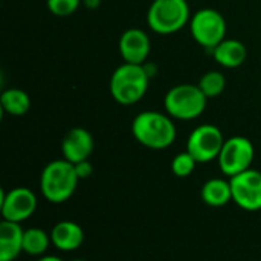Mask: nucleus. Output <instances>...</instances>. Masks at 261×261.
I'll return each instance as SVG.
<instances>
[{
	"label": "nucleus",
	"instance_id": "6ab92c4d",
	"mask_svg": "<svg viewBox=\"0 0 261 261\" xmlns=\"http://www.w3.org/2000/svg\"><path fill=\"white\" fill-rule=\"evenodd\" d=\"M197 86L200 87V90L203 92V95L208 99L216 98L223 93V90L226 87V78L220 70H210L200 76Z\"/></svg>",
	"mask_w": 261,
	"mask_h": 261
},
{
	"label": "nucleus",
	"instance_id": "0eeeda50",
	"mask_svg": "<svg viewBox=\"0 0 261 261\" xmlns=\"http://www.w3.org/2000/svg\"><path fill=\"white\" fill-rule=\"evenodd\" d=\"M255 158L254 144L245 136H232L225 141L219 154L220 171L229 179L249 170Z\"/></svg>",
	"mask_w": 261,
	"mask_h": 261
},
{
	"label": "nucleus",
	"instance_id": "9b49d317",
	"mask_svg": "<svg viewBox=\"0 0 261 261\" xmlns=\"http://www.w3.org/2000/svg\"><path fill=\"white\" fill-rule=\"evenodd\" d=\"M118 49L124 63L144 64L150 55L151 41L145 31L139 28H130L121 34Z\"/></svg>",
	"mask_w": 261,
	"mask_h": 261
},
{
	"label": "nucleus",
	"instance_id": "39448f33",
	"mask_svg": "<svg viewBox=\"0 0 261 261\" xmlns=\"http://www.w3.org/2000/svg\"><path fill=\"white\" fill-rule=\"evenodd\" d=\"M191 15L187 0H153L147 11V23L153 32L170 35L187 26Z\"/></svg>",
	"mask_w": 261,
	"mask_h": 261
},
{
	"label": "nucleus",
	"instance_id": "2eb2a0df",
	"mask_svg": "<svg viewBox=\"0 0 261 261\" xmlns=\"http://www.w3.org/2000/svg\"><path fill=\"white\" fill-rule=\"evenodd\" d=\"M211 52H213L214 61L226 69L240 67L246 61V57H248V49L245 43H242L237 38H225Z\"/></svg>",
	"mask_w": 261,
	"mask_h": 261
},
{
	"label": "nucleus",
	"instance_id": "f257e3e1",
	"mask_svg": "<svg viewBox=\"0 0 261 261\" xmlns=\"http://www.w3.org/2000/svg\"><path fill=\"white\" fill-rule=\"evenodd\" d=\"M132 135L141 145L150 150H165L174 144L177 130L168 113L147 110L135 116Z\"/></svg>",
	"mask_w": 261,
	"mask_h": 261
},
{
	"label": "nucleus",
	"instance_id": "7ed1b4c3",
	"mask_svg": "<svg viewBox=\"0 0 261 261\" xmlns=\"http://www.w3.org/2000/svg\"><path fill=\"white\" fill-rule=\"evenodd\" d=\"M78 182L80 179L76 176L75 165L63 158L49 162L43 168L40 176V190L47 202L58 205L73 196Z\"/></svg>",
	"mask_w": 261,
	"mask_h": 261
},
{
	"label": "nucleus",
	"instance_id": "4be33fe9",
	"mask_svg": "<svg viewBox=\"0 0 261 261\" xmlns=\"http://www.w3.org/2000/svg\"><path fill=\"white\" fill-rule=\"evenodd\" d=\"M75 165V171H76V176L80 180H84V179H89L92 174H93V165L87 161H81L78 164H73Z\"/></svg>",
	"mask_w": 261,
	"mask_h": 261
},
{
	"label": "nucleus",
	"instance_id": "aec40b11",
	"mask_svg": "<svg viewBox=\"0 0 261 261\" xmlns=\"http://www.w3.org/2000/svg\"><path fill=\"white\" fill-rule=\"evenodd\" d=\"M196 165H197V161L188 151H182L173 158L171 171L177 177H188L196 170Z\"/></svg>",
	"mask_w": 261,
	"mask_h": 261
},
{
	"label": "nucleus",
	"instance_id": "412c9836",
	"mask_svg": "<svg viewBox=\"0 0 261 261\" xmlns=\"http://www.w3.org/2000/svg\"><path fill=\"white\" fill-rule=\"evenodd\" d=\"M46 6L57 17H69L78 11L81 0H46Z\"/></svg>",
	"mask_w": 261,
	"mask_h": 261
},
{
	"label": "nucleus",
	"instance_id": "b1692460",
	"mask_svg": "<svg viewBox=\"0 0 261 261\" xmlns=\"http://www.w3.org/2000/svg\"><path fill=\"white\" fill-rule=\"evenodd\" d=\"M37 261H63L60 257H57V255H43V257H40Z\"/></svg>",
	"mask_w": 261,
	"mask_h": 261
},
{
	"label": "nucleus",
	"instance_id": "1a4fd4ad",
	"mask_svg": "<svg viewBox=\"0 0 261 261\" xmlns=\"http://www.w3.org/2000/svg\"><path fill=\"white\" fill-rule=\"evenodd\" d=\"M37 205L38 202L35 193L26 187L12 188L8 193L2 191L0 211L3 220L21 225L24 220L32 217L37 210Z\"/></svg>",
	"mask_w": 261,
	"mask_h": 261
},
{
	"label": "nucleus",
	"instance_id": "bb28decb",
	"mask_svg": "<svg viewBox=\"0 0 261 261\" xmlns=\"http://www.w3.org/2000/svg\"><path fill=\"white\" fill-rule=\"evenodd\" d=\"M14 261H15V260H14Z\"/></svg>",
	"mask_w": 261,
	"mask_h": 261
},
{
	"label": "nucleus",
	"instance_id": "4468645a",
	"mask_svg": "<svg viewBox=\"0 0 261 261\" xmlns=\"http://www.w3.org/2000/svg\"><path fill=\"white\" fill-rule=\"evenodd\" d=\"M52 245L64 252H70L78 249L84 242V231L83 228L70 220L58 222L50 231Z\"/></svg>",
	"mask_w": 261,
	"mask_h": 261
},
{
	"label": "nucleus",
	"instance_id": "5701e85b",
	"mask_svg": "<svg viewBox=\"0 0 261 261\" xmlns=\"http://www.w3.org/2000/svg\"><path fill=\"white\" fill-rule=\"evenodd\" d=\"M81 5H83L86 9H90V11H93V9L99 8V5H101V0H81Z\"/></svg>",
	"mask_w": 261,
	"mask_h": 261
},
{
	"label": "nucleus",
	"instance_id": "a878e982",
	"mask_svg": "<svg viewBox=\"0 0 261 261\" xmlns=\"http://www.w3.org/2000/svg\"><path fill=\"white\" fill-rule=\"evenodd\" d=\"M151 2H153V0H151Z\"/></svg>",
	"mask_w": 261,
	"mask_h": 261
},
{
	"label": "nucleus",
	"instance_id": "423d86ee",
	"mask_svg": "<svg viewBox=\"0 0 261 261\" xmlns=\"http://www.w3.org/2000/svg\"><path fill=\"white\" fill-rule=\"evenodd\" d=\"M193 40L205 49L213 50L226 38L228 26L225 17L213 8H202L191 15L188 23Z\"/></svg>",
	"mask_w": 261,
	"mask_h": 261
},
{
	"label": "nucleus",
	"instance_id": "393cba45",
	"mask_svg": "<svg viewBox=\"0 0 261 261\" xmlns=\"http://www.w3.org/2000/svg\"><path fill=\"white\" fill-rule=\"evenodd\" d=\"M72 261H86V260H83V258H75V260H72Z\"/></svg>",
	"mask_w": 261,
	"mask_h": 261
},
{
	"label": "nucleus",
	"instance_id": "9d476101",
	"mask_svg": "<svg viewBox=\"0 0 261 261\" xmlns=\"http://www.w3.org/2000/svg\"><path fill=\"white\" fill-rule=\"evenodd\" d=\"M232 202L245 211L261 210V171L249 168L229 179Z\"/></svg>",
	"mask_w": 261,
	"mask_h": 261
},
{
	"label": "nucleus",
	"instance_id": "f3484780",
	"mask_svg": "<svg viewBox=\"0 0 261 261\" xmlns=\"http://www.w3.org/2000/svg\"><path fill=\"white\" fill-rule=\"evenodd\" d=\"M0 106L2 110L11 116H23L31 109V98L23 89L9 87L2 92Z\"/></svg>",
	"mask_w": 261,
	"mask_h": 261
},
{
	"label": "nucleus",
	"instance_id": "f8f14e48",
	"mask_svg": "<svg viewBox=\"0 0 261 261\" xmlns=\"http://www.w3.org/2000/svg\"><path fill=\"white\" fill-rule=\"evenodd\" d=\"M93 148H95L93 136L89 130L83 127L70 128L61 141L63 158L72 164L87 161L93 153Z\"/></svg>",
	"mask_w": 261,
	"mask_h": 261
},
{
	"label": "nucleus",
	"instance_id": "f03ea898",
	"mask_svg": "<svg viewBox=\"0 0 261 261\" xmlns=\"http://www.w3.org/2000/svg\"><path fill=\"white\" fill-rule=\"evenodd\" d=\"M150 73L144 64L122 63L110 76V95L122 106H133L139 102L150 86Z\"/></svg>",
	"mask_w": 261,
	"mask_h": 261
},
{
	"label": "nucleus",
	"instance_id": "a211bd4d",
	"mask_svg": "<svg viewBox=\"0 0 261 261\" xmlns=\"http://www.w3.org/2000/svg\"><path fill=\"white\" fill-rule=\"evenodd\" d=\"M52 243L50 234H47L41 228H29L24 229L23 236V252L32 257H43Z\"/></svg>",
	"mask_w": 261,
	"mask_h": 261
},
{
	"label": "nucleus",
	"instance_id": "6e6552de",
	"mask_svg": "<svg viewBox=\"0 0 261 261\" xmlns=\"http://www.w3.org/2000/svg\"><path fill=\"white\" fill-rule=\"evenodd\" d=\"M225 141L226 139L217 125L202 124L190 133L187 141V151L197 161V164H206L219 159Z\"/></svg>",
	"mask_w": 261,
	"mask_h": 261
},
{
	"label": "nucleus",
	"instance_id": "dca6fc26",
	"mask_svg": "<svg viewBox=\"0 0 261 261\" xmlns=\"http://www.w3.org/2000/svg\"><path fill=\"white\" fill-rule=\"evenodd\" d=\"M200 197L205 205L213 206V208H220L228 205L232 200V190H231V182L214 177L210 179L203 184Z\"/></svg>",
	"mask_w": 261,
	"mask_h": 261
},
{
	"label": "nucleus",
	"instance_id": "ddd939ff",
	"mask_svg": "<svg viewBox=\"0 0 261 261\" xmlns=\"http://www.w3.org/2000/svg\"><path fill=\"white\" fill-rule=\"evenodd\" d=\"M24 229L20 223L2 220L0 223V261H14L23 252Z\"/></svg>",
	"mask_w": 261,
	"mask_h": 261
},
{
	"label": "nucleus",
	"instance_id": "20e7f679",
	"mask_svg": "<svg viewBox=\"0 0 261 261\" xmlns=\"http://www.w3.org/2000/svg\"><path fill=\"white\" fill-rule=\"evenodd\" d=\"M208 98L197 84L184 83L173 86L164 98V109L173 119L193 121L206 109Z\"/></svg>",
	"mask_w": 261,
	"mask_h": 261
}]
</instances>
